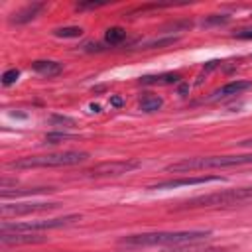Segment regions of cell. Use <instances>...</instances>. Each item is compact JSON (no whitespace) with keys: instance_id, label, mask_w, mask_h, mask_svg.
Returning a JSON list of instances; mask_svg holds the SVG:
<instances>
[{"instance_id":"obj_19","label":"cell","mask_w":252,"mask_h":252,"mask_svg":"<svg viewBox=\"0 0 252 252\" xmlns=\"http://www.w3.org/2000/svg\"><path fill=\"white\" fill-rule=\"evenodd\" d=\"M71 138H73V136L67 134V132H49V134L45 136V144H59V142L71 140Z\"/></svg>"},{"instance_id":"obj_7","label":"cell","mask_w":252,"mask_h":252,"mask_svg":"<svg viewBox=\"0 0 252 252\" xmlns=\"http://www.w3.org/2000/svg\"><path fill=\"white\" fill-rule=\"evenodd\" d=\"M215 181H224V177L220 175H199V177H179V179H165L159 183L150 185L148 189L156 191V189H177L181 185H205V183H215Z\"/></svg>"},{"instance_id":"obj_3","label":"cell","mask_w":252,"mask_h":252,"mask_svg":"<svg viewBox=\"0 0 252 252\" xmlns=\"http://www.w3.org/2000/svg\"><path fill=\"white\" fill-rule=\"evenodd\" d=\"M89 159L87 152L81 150H67V152H53L43 156H26L8 163L10 169H33V167H67L79 165Z\"/></svg>"},{"instance_id":"obj_12","label":"cell","mask_w":252,"mask_h":252,"mask_svg":"<svg viewBox=\"0 0 252 252\" xmlns=\"http://www.w3.org/2000/svg\"><path fill=\"white\" fill-rule=\"evenodd\" d=\"M32 69L43 77H57L63 73V65L59 61H51V59H37L32 63Z\"/></svg>"},{"instance_id":"obj_9","label":"cell","mask_w":252,"mask_h":252,"mask_svg":"<svg viewBox=\"0 0 252 252\" xmlns=\"http://www.w3.org/2000/svg\"><path fill=\"white\" fill-rule=\"evenodd\" d=\"M43 8H45V4H43V2H33V4H28V6L20 8L18 12H14V14L10 16V20H8V22H10L12 26H22V24H28V22L35 20Z\"/></svg>"},{"instance_id":"obj_17","label":"cell","mask_w":252,"mask_h":252,"mask_svg":"<svg viewBox=\"0 0 252 252\" xmlns=\"http://www.w3.org/2000/svg\"><path fill=\"white\" fill-rule=\"evenodd\" d=\"M53 35L57 37H81L83 35V28L79 26H63V28H55Z\"/></svg>"},{"instance_id":"obj_18","label":"cell","mask_w":252,"mask_h":252,"mask_svg":"<svg viewBox=\"0 0 252 252\" xmlns=\"http://www.w3.org/2000/svg\"><path fill=\"white\" fill-rule=\"evenodd\" d=\"M175 41H177V37L169 35V37H161V39H150V41L144 43V47L146 49H150V47H163V45H173Z\"/></svg>"},{"instance_id":"obj_8","label":"cell","mask_w":252,"mask_h":252,"mask_svg":"<svg viewBox=\"0 0 252 252\" xmlns=\"http://www.w3.org/2000/svg\"><path fill=\"white\" fill-rule=\"evenodd\" d=\"M57 209V203H14L2 205V217L8 215H28V213H41V211H53Z\"/></svg>"},{"instance_id":"obj_15","label":"cell","mask_w":252,"mask_h":252,"mask_svg":"<svg viewBox=\"0 0 252 252\" xmlns=\"http://www.w3.org/2000/svg\"><path fill=\"white\" fill-rule=\"evenodd\" d=\"M161 106H163V100L158 94H150L148 93V94H144L140 98V110H144V112H158Z\"/></svg>"},{"instance_id":"obj_24","label":"cell","mask_w":252,"mask_h":252,"mask_svg":"<svg viewBox=\"0 0 252 252\" xmlns=\"http://www.w3.org/2000/svg\"><path fill=\"white\" fill-rule=\"evenodd\" d=\"M83 51H104V47L100 45V43H93V41H87V43H83V47H81Z\"/></svg>"},{"instance_id":"obj_21","label":"cell","mask_w":252,"mask_h":252,"mask_svg":"<svg viewBox=\"0 0 252 252\" xmlns=\"http://www.w3.org/2000/svg\"><path fill=\"white\" fill-rule=\"evenodd\" d=\"M228 22V16L226 14H215V16H211V18H207V20H203V26H213V24H226Z\"/></svg>"},{"instance_id":"obj_1","label":"cell","mask_w":252,"mask_h":252,"mask_svg":"<svg viewBox=\"0 0 252 252\" xmlns=\"http://www.w3.org/2000/svg\"><path fill=\"white\" fill-rule=\"evenodd\" d=\"M211 236V230H159V232H142V234H128L118 240L120 246L126 248H146V246H179V244H193Z\"/></svg>"},{"instance_id":"obj_6","label":"cell","mask_w":252,"mask_h":252,"mask_svg":"<svg viewBox=\"0 0 252 252\" xmlns=\"http://www.w3.org/2000/svg\"><path fill=\"white\" fill-rule=\"evenodd\" d=\"M140 167L138 159H114V161H102L98 165H93L91 169H85V177H120L124 173H130Z\"/></svg>"},{"instance_id":"obj_5","label":"cell","mask_w":252,"mask_h":252,"mask_svg":"<svg viewBox=\"0 0 252 252\" xmlns=\"http://www.w3.org/2000/svg\"><path fill=\"white\" fill-rule=\"evenodd\" d=\"M81 220V215H65L57 219H47V220H26V222H8L2 220L0 232H33V230H49V228H63L73 222Z\"/></svg>"},{"instance_id":"obj_11","label":"cell","mask_w":252,"mask_h":252,"mask_svg":"<svg viewBox=\"0 0 252 252\" xmlns=\"http://www.w3.org/2000/svg\"><path fill=\"white\" fill-rule=\"evenodd\" d=\"M252 87L250 81H230L222 87H219L215 93H213V98H224V96H234V94H240L244 91H248Z\"/></svg>"},{"instance_id":"obj_26","label":"cell","mask_w":252,"mask_h":252,"mask_svg":"<svg viewBox=\"0 0 252 252\" xmlns=\"http://www.w3.org/2000/svg\"><path fill=\"white\" fill-rule=\"evenodd\" d=\"M110 104H114V106H122V98H120V96H112V98H110Z\"/></svg>"},{"instance_id":"obj_16","label":"cell","mask_w":252,"mask_h":252,"mask_svg":"<svg viewBox=\"0 0 252 252\" xmlns=\"http://www.w3.org/2000/svg\"><path fill=\"white\" fill-rule=\"evenodd\" d=\"M124 39H126V30L120 26H112L104 32V41L108 45H120Z\"/></svg>"},{"instance_id":"obj_2","label":"cell","mask_w":252,"mask_h":252,"mask_svg":"<svg viewBox=\"0 0 252 252\" xmlns=\"http://www.w3.org/2000/svg\"><path fill=\"white\" fill-rule=\"evenodd\" d=\"M252 154H230V156H201V158H185L181 161L165 165V171L173 173H187L199 169H217V167H236V165H250Z\"/></svg>"},{"instance_id":"obj_20","label":"cell","mask_w":252,"mask_h":252,"mask_svg":"<svg viewBox=\"0 0 252 252\" xmlns=\"http://www.w3.org/2000/svg\"><path fill=\"white\" fill-rule=\"evenodd\" d=\"M18 77H20V69H8V71H4V75H2V85L8 87V85L16 83Z\"/></svg>"},{"instance_id":"obj_14","label":"cell","mask_w":252,"mask_h":252,"mask_svg":"<svg viewBox=\"0 0 252 252\" xmlns=\"http://www.w3.org/2000/svg\"><path fill=\"white\" fill-rule=\"evenodd\" d=\"M55 189L53 187H26V189H8V187H2V199H8V197H26V195H37V193H53Z\"/></svg>"},{"instance_id":"obj_22","label":"cell","mask_w":252,"mask_h":252,"mask_svg":"<svg viewBox=\"0 0 252 252\" xmlns=\"http://www.w3.org/2000/svg\"><path fill=\"white\" fill-rule=\"evenodd\" d=\"M102 6H106V2H79L75 8L77 10H94V8H102Z\"/></svg>"},{"instance_id":"obj_25","label":"cell","mask_w":252,"mask_h":252,"mask_svg":"<svg viewBox=\"0 0 252 252\" xmlns=\"http://www.w3.org/2000/svg\"><path fill=\"white\" fill-rule=\"evenodd\" d=\"M238 146H242V148H252V138H246V140H240V142H238Z\"/></svg>"},{"instance_id":"obj_23","label":"cell","mask_w":252,"mask_h":252,"mask_svg":"<svg viewBox=\"0 0 252 252\" xmlns=\"http://www.w3.org/2000/svg\"><path fill=\"white\" fill-rule=\"evenodd\" d=\"M232 37L236 39H252V28H240L232 33Z\"/></svg>"},{"instance_id":"obj_4","label":"cell","mask_w":252,"mask_h":252,"mask_svg":"<svg viewBox=\"0 0 252 252\" xmlns=\"http://www.w3.org/2000/svg\"><path fill=\"white\" fill-rule=\"evenodd\" d=\"M252 201V187H238V189H224V191H215L209 195H199L183 201L181 205L175 207V211H185V209H213V207H232L238 203Z\"/></svg>"},{"instance_id":"obj_10","label":"cell","mask_w":252,"mask_h":252,"mask_svg":"<svg viewBox=\"0 0 252 252\" xmlns=\"http://www.w3.org/2000/svg\"><path fill=\"white\" fill-rule=\"evenodd\" d=\"M43 236L32 234V232H0V242L2 246H20V244H33V242H43Z\"/></svg>"},{"instance_id":"obj_13","label":"cell","mask_w":252,"mask_h":252,"mask_svg":"<svg viewBox=\"0 0 252 252\" xmlns=\"http://www.w3.org/2000/svg\"><path fill=\"white\" fill-rule=\"evenodd\" d=\"M181 81L179 73H161V75H146L140 79L142 85H175Z\"/></svg>"}]
</instances>
